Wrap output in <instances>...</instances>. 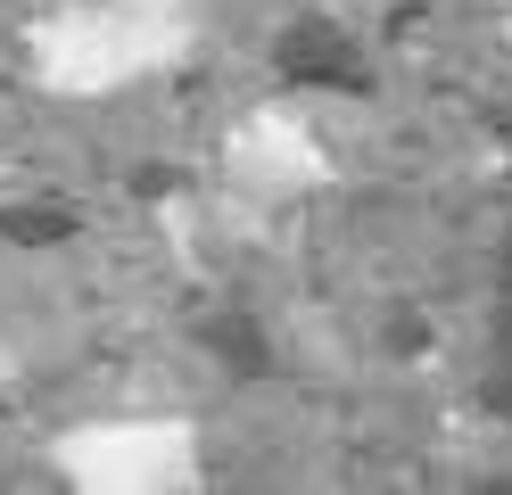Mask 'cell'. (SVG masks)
<instances>
[{
  "mask_svg": "<svg viewBox=\"0 0 512 495\" xmlns=\"http://www.w3.org/2000/svg\"><path fill=\"white\" fill-rule=\"evenodd\" d=\"M265 58H273V83H290V91H347V99L372 91V58H364V42H356L339 17H323V9H298L290 25L273 33Z\"/></svg>",
  "mask_w": 512,
  "mask_h": 495,
  "instance_id": "obj_1",
  "label": "cell"
},
{
  "mask_svg": "<svg viewBox=\"0 0 512 495\" xmlns=\"http://www.w3.org/2000/svg\"><path fill=\"white\" fill-rule=\"evenodd\" d=\"M248 339H256V322H240V314L199 322V347H207L215 363H232L240 380H265V372H273V347H248Z\"/></svg>",
  "mask_w": 512,
  "mask_h": 495,
  "instance_id": "obj_3",
  "label": "cell"
},
{
  "mask_svg": "<svg viewBox=\"0 0 512 495\" xmlns=\"http://www.w3.org/2000/svg\"><path fill=\"white\" fill-rule=\"evenodd\" d=\"M0 231H9V240H67V231H75V215H9Z\"/></svg>",
  "mask_w": 512,
  "mask_h": 495,
  "instance_id": "obj_4",
  "label": "cell"
},
{
  "mask_svg": "<svg viewBox=\"0 0 512 495\" xmlns=\"http://www.w3.org/2000/svg\"><path fill=\"white\" fill-rule=\"evenodd\" d=\"M479 405L512 429V223L496 240V273H488V339H479Z\"/></svg>",
  "mask_w": 512,
  "mask_h": 495,
  "instance_id": "obj_2",
  "label": "cell"
}]
</instances>
